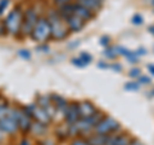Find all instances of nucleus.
I'll return each instance as SVG.
<instances>
[{
    "mask_svg": "<svg viewBox=\"0 0 154 145\" xmlns=\"http://www.w3.org/2000/svg\"><path fill=\"white\" fill-rule=\"evenodd\" d=\"M48 19H49L50 26H51V37L53 39L63 40L64 37H67V35H68V28H67V25L64 23V21L60 18L59 14H58V12L50 11L49 16H48Z\"/></svg>",
    "mask_w": 154,
    "mask_h": 145,
    "instance_id": "1",
    "label": "nucleus"
},
{
    "mask_svg": "<svg viewBox=\"0 0 154 145\" xmlns=\"http://www.w3.org/2000/svg\"><path fill=\"white\" fill-rule=\"evenodd\" d=\"M22 22H23L22 12L17 7L7 16L5 21H4V30L9 33H12V35H17L18 32H21Z\"/></svg>",
    "mask_w": 154,
    "mask_h": 145,
    "instance_id": "2",
    "label": "nucleus"
},
{
    "mask_svg": "<svg viewBox=\"0 0 154 145\" xmlns=\"http://www.w3.org/2000/svg\"><path fill=\"white\" fill-rule=\"evenodd\" d=\"M31 37L37 42L44 44L51 37V26L48 18H38L35 28L31 33Z\"/></svg>",
    "mask_w": 154,
    "mask_h": 145,
    "instance_id": "3",
    "label": "nucleus"
},
{
    "mask_svg": "<svg viewBox=\"0 0 154 145\" xmlns=\"http://www.w3.org/2000/svg\"><path fill=\"white\" fill-rule=\"evenodd\" d=\"M118 130H121V126L119 123L112 117H105L100 121V122L96 125V127L94 128V132L95 134H99V135H110V134H114L117 132Z\"/></svg>",
    "mask_w": 154,
    "mask_h": 145,
    "instance_id": "4",
    "label": "nucleus"
},
{
    "mask_svg": "<svg viewBox=\"0 0 154 145\" xmlns=\"http://www.w3.org/2000/svg\"><path fill=\"white\" fill-rule=\"evenodd\" d=\"M22 109H23V112H25L27 116L35 118L36 122L44 123V125H46V126H48V123L51 121L50 116L41 107H38L37 104H30V105H27V107L22 108Z\"/></svg>",
    "mask_w": 154,
    "mask_h": 145,
    "instance_id": "5",
    "label": "nucleus"
},
{
    "mask_svg": "<svg viewBox=\"0 0 154 145\" xmlns=\"http://www.w3.org/2000/svg\"><path fill=\"white\" fill-rule=\"evenodd\" d=\"M11 113L13 114V117L16 118L17 123H18V128L21 130L22 132H27L30 131L31 127H32V123H31V117L27 116L23 109L21 108H17V109H11Z\"/></svg>",
    "mask_w": 154,
    "mask_h": 145,
    "instance_id": "6",
    "label": "nucleus"
},
{
    "mask_svg": "<svg viewBox=\"0 0 154 145\" xmlns=\"http://www.w3.org/2000/svg\"><path fill=\"white\" fill-rule=\"evenodd\" d=\"M38 21V18L36 16V13L32 11V9H28L26 12V14L23 16V22H22V28L21 32L23 35H31L33 28H35L36 23Z\"/></svg>",
    "mask_w": 154,
    "mask_h": 145,
    "instance_id": "7",
    "label": "nucleus"
},
{
    "mask_svg": "<svg viewBox=\"0 0 154 145\" xmlns=\"http://www.w3.org/2000/svg\"><path fill=\"white\" fill-rule=\"evenodd\" d=\"M0 130L5 134H14L18 130V123L16 118L13 117V114L11 113V110L8 112L5 117L0 119Z\"/></svg>",
    "mask_w": 154,
    "mask_h": 145,
    "instance_id": "8",
    "label": "nucleus"
},
{
    "mask_svg": "<svg viewBox=\"0 0 154 145\" xmlns=\"http://www.w3.org/2000/svg\"><path fill=\"white\" fill-rule=\"evenodd\" d=\"M66 122L68 123V126H72L75 125L77 121L81 118L80 116V110H79V103H71L68 104V107L66 109Z\"/></svg>",
    "mask_w": 154,
    "mask_h": 145,
    "instance_id": "9",
    "label": "nucleus"
},
{
    "mask_svg": "<svg viewBox=\"0 0 154 145\" xmlns=\"http://www.w3.org/2000/svg\"><path fill=\"white\" fill-rule=\"evenodd\" d=\"M73 14H75V16H77L79 18H81V19H82V21H85V22H86V21H90V19L94 17V13H93V12L89 11L88 8L80 5L79 3L73 4Z\"/></svg>",
    "mask_w": 154,
    "mask_h": 145,
    "instance_id": "10",
    "label": "nucleus"
},
{
    "mask_svg": "<svg viewBox=\"0 0 154 145\" xmlns=\"http://www.w3.org/2000/svg\"><path fill=\"white\" fill-rule=\"evenodd\" d=\"M66 25H67V27H68L69 31L77 32V31H80V30H82V28H84L85 21H82L81 18H79L77 16H75V14H73V16L69 17L66 21Z\"/></svg>",
    "mask_w": 154,
    "mask_h": 145,
    "instance_id": "11",
    "label": "nucleus"
},
{
    "mask_svg": "<svg viewBox=\"0 0 154 145\" xmlns=\"http://www.w3.org/2000/svg\"><path fill=\"white\" fill-rule=\"evenodd\" d=\"M79 110H80L81 118H86L93 116L96 112V108L90 101H81V103H79Z\"/></svg>",
    "mask_w": 154,
    "mask_h": 145,
    "instance_id": "12",
    "label": "nucleus"
},
{
    "mask_svg": "<svg viewBox=\"0 0 154 145\" xmlns=\"http://www.w3.org/2000/svg\"><path fill=\"white\" fill-rule=\"evenodd\" d=\"M77 3H79L80 5L88 8L89 11H91L93 13H95V12L99 11L100 7H102L103 0H77Z\"/></svg>",
    "mask_w": 154,
    "mask_h": 145,
    "instance_id": "13",
    "label": "nucleus"
},
{
    "mask_svg": "<svg viewBox=\"0 0 154 145\" xmlns=\"http://www.w3.org/2000/svg\"><path fill=\"white\" fill-rule=\"evenodd\" d=\"M50 99H51L53 103H54L55 109L60 110V112H66L67 107H68V101H67L64 98H62L59 95H51Z\"/></svg>",
    "mask_w": 154,
    "mask_h": 145,
    "instance_id": "14",
    "label": "nucleus"
},
{
    "mask_svg": "<svg viewBox=\"0 0 154 145\" xmlns=\"http://www.w3.org/2000/svg\"><path fill=\"white\" fill-rule=\"evenodd\" d=\"M109 135H99V134H94L89 136L88 141L90 145H105L108 141Z\"/></svg>",
    "mask_w": 154,
    "mask_h": 145,
    "instance_id": "15",
    "label": "nucleus"
},
{
    "mask_svg": "<svg viewBox=\"0 0 154 145\" xmlns=\"http://www.w3.org/2000/svg\"><path fill=\"white\" fill-rule=\"evenodd\" d=\"M104 55L107 57L108 59H114V58L118 55V53H117V50H116V48H110V46H108V48H107V50L104 51Z\"/></svg>",
    "mask_w": 154,
    "mask_h": 145,
    "instance_id": "16",
    "label": "nucleus"
},
{
    "mask_svg": "<svg viewBox=\"0 0 154 145\" xmlns=\"http://www.w3.org/2000/svg\"><path fill=\"white\" fill-rule=\"evenodd\" d=\"M9 109H8V104L7 101H3V103H0V119H2L3 117H5V116L8 114Z\"/></svg>",
    "mask_w": 154,
    "mask_h": 145,
    "instance_id": "17",
    "label": "nucleus"
},
{
    "mask_svg": "<svg viewBox=\"0 0 154 145\" xmlns=\"http://www.w3.org/2000/svg\"><path fill=\"white\" fill-rule=\"evenodd\" d=\"M80 59L82 60V62H84V63H85L86 66H88V64L90 63V62L93 60V57H91L90 54H88V53L82 51V53H81V54H80Z\"/></svg>",
    "mask_w": 154,
    "mask_h": 145,
    "instance_id": "18",
    "label": "nucleus"
},
{
    "mask_svg": "<svg viewBox=\"0 0 154 145\" xmlns=\"http://www.w3.org/2000/svg\"><path fill=\"white\" fill-rule=\"evenodd\" d=\"M132 23L134 25H141V23L144 22V19H143V17H141V14H134V17H132Z\"/></svg>",
    "mask_w": 154,
    "mask_h": 145,
    "instance_id": "19",
    "label": "nucleus"
},
{
    "mask_svg": "<svg viewBox=\"0 0 154 145\" xmlns=\"http://www.w3.org/2000/svg\"><path fill=\"white\" fill-rule=\"evenodd\" d=\"M71 145H90L88 140H85L82 137H79V139H75L71 143Z\"/></svg>",
    "mask_w": 154,
    "mask_h": 145,
    "instance_id": "20",
    "label": "nucleus"
},
{
    "mask_svg": "<svg viewBox=\"0 0 154 145\" xmlns=\"http://www.w3.org/2000/svg\"><path fill=\"white\" fill-rule=\"evenodd\" d=\"M126 90H139V82H127L125 85Z\"/></svg>",
    "mask_w": 154,
    "mask_h": 145,
    "instance_id": "21",
    "label": "nucleus"
},
{
    "mask_svg": "<svg viewBox=\"0 0 154 145\" xmlns=\"http://www.w3.org/2000/svg\"><path fill=\"white\" fill-rule=\"evenodd\" d=\"M141 72H140V69H139V68H132L131 71H130V76H131L132 77V79H136V77H137V79H139V77H140L141 75Z\"/></svg>",
    "mask_w": 154,
    "mask_h": 145,
    "instance_id": "22",
    "label": "nucleus"
},
{
    "mask_svg": "<svg viewBox=\"0 0 154 145\" xmlns=\"http://www.w3.org/2000/svg\"><path fill=\"white\" fill-rule=\"evenodd\" d=\"M18 55L21 58H23V59H30V58H31V54H30V51H28V50H19Z\"/></svg>",
    "mask_w": 154,
    "mask_h": 145,
    "instance_id": "23",
    "label": "nucleus"
},
{
    "mask_svg": "<svg viewBox=\"0 0 154 145\" xmlns=\"http://www.w3.org/2000/svg\"><path fill=\"white\" fill-rule=\"evenodd\" d=\"M71 62H72V63H73L75 66H77V67H81V68H82V67H85V66H86V64L84 63V62L80 59V58H73V59H72Z\"/></svg>",
    "mask_w": 154,
    "mask_h": 145,
    "instance_id": "24",
    "label": "nucleus"
},
{
    "mask_svg": "<svg viewBox=\"0 0 154 145\" xmlns=\"http://www.w3.org/2000/svg\"><path fill=\"white\" fill-rule=\"evenodd\" d=\"M9 4V0H0V14L4 12V9H7Z\"/></svg>",
    "mask_w": 154,
    "mask_h": 145,
    "instance_id": "25",
    "label": "nucleus"
},
{
    "mask_svg": "<svg viewBox=\"0 0 154 145\" xmlns=\"http://www.w3.org/2000/svg\"><path fill=\"white\" fill-rule=\"evenodd\" d=\"M139 84H144V85L150 84V79L146 77V76H140V77H139Z\"/></svg>",
    "mask_w": 154,
    "mask_h": 145,
    "instance_id": "26",
    "label": "nucleus"
},
{
    "mask_svg": "<svg viewBox=\"0 0 154 145\" xmlns=\"http://www.w3.org/2000/svg\"><path fill=\"white\" fill-rule=\"evenodd\" d=\"M69 2H71V0H54V4L60 8V7L66 5V4H69Z\"/></svg>",
    "mask_w": 154,
    "mask_h": 145,
    "instance_id": "27",
    "label": "nucleus"
},
{
    "mask_svg": "<svg viewBox=\"0 0 154 145\" xmlns=\"http://www.w3.org/2000/svg\"><path fill=\"white\" fill-rule=\"evenodd\" d=\"M100 44L103 46H109V37L108 36H102L100 37Z\"/></svg>",
    "mask_w": 154,
    "mask_h": 145,
    "instance_id": "28",
    "label": "nucleus"
},
{
    "mask_svg": "<svg viewBox=\"0 0 154 145\" xmlns=\"http://www.w3.org/2000/svg\"><path fill=\"white\" fill-rule=\"evenodd\" d=\"M98 67H99V68H110V66L109 64H104V62H99Z\"/></svg>",
    "mask_w": 154,
    "mask_h": 145,
    "instance_id": "29",
    "label": "nucleus"
},
{
    "mask_svg": "<svg viewBox=\"0 0 154 145\" xmlns=\"http://www.w3.org/2000/svg\"><path fill=\"white\" fill-rule=\"evenodd\" d=\"M18 145H31V143L28 141L27 139H23V140H21V143H19Z\"/></svg>",
    "mask_w": 154,
    "mask_h": 145,
    "instance_id": "30",
    "label": "nucleus"
},
{
    "mask_svg": "<svg viewBox=\"0 0 154 145\" xmlns=\"http://www.w3.org/2000/svg\"><path fill=\"white\" fill-rule=\"evenodd\" d=\"M110 68H113L114 71H121V69H122L119 64H112V66H110Z\"/></svg>",
    "mask_w": 154,
    "mask_h": 145,
    "instance_id": "31",
    "label": "nucleus"
},
{
    "mask_svg": "<svg viewBox=\"0 0 154 145\" xmlns=\"http://www.w3.org/2000/svg\"><path fill=\"white\" fill-rule=\"evenodd\" d=\"M130 145H141V143L139 141V140H136V139H132L131 143H130Z\"/></svg>",
    "mask_w": 154,
    "mask_h": 145,
    "instance_id": "32",
    "label": "nucleus"
},
{
    "mask_svg": "<svg viewBox=\"0 0 154 145\" xmlns=\"http://www.w3.org/2000/svg\"><path fill=\"white\" fill-rule=\"evenodd\" d=\"M148 71L154 76V64H149V66H148Z\"/></svg>",
    "mask_w": 154,
    "mask_h": 145,
    "instance_id": "33",
    "label": "nucleus"
},
{
    "mask_svg": "<svg viewBox=\"0 0 154 145\" xmlns=\"http://www.w3.org/2000/svg\"><path fill=\"white\" fill-rule=\"evenodd\" d=\"M37 49H38V50H44V51H48V49H49V48H48L45 44H42L41 46H38Z\"/></svg>",
    "mask_w": 154,
    "mask_h": 145,
    "instance_id": "34",
    "label": "nucleus"
},
{
    "mask_svg": "<svg viewBox=\"0 0 154 145\" xmlns=\"http://www.w3.org/2000/svg\"><path fill=\"white\" fill-rule=\"evenodd\" d=\"M135 54H136L137 57H139V55H144V54H145V50H144V49H140V50H137L136 53H135Z\"/></svg>",
    "mask_w": 154,
    "mask_h": 145,
    "instance_id": "35",
    "label": "nucleus"
},
{
    "mask_svg": "<svg viewBox=\"0 0 154 145\" xmlns=\"http://www.w3.org/2000/svg\"><path fill=\"white\" fill-rule=\"evenodd\" d=\"M148 31H149V32H152L153 35H154V26H150V27H148Z\"/></svg>",
    "mask_w": 154,
    "mask_h": 145,
    "instance_id": "36",
    "label": "nucleus"
},
{
    "mask_svg": "<svg viewBox=\"0 0 154 145\" xmlns=\"http://www.w3.org/2000/svg\"><path fill=\"white\" fill-rule=\"evenodd\" d=\"M153 4H154V0H153Z\"/></svg>",
    "mask_w": 154,
    "mask_h": 145,
    "instance_id": "37",
    "label": "nucleus"
}]
</instances>
